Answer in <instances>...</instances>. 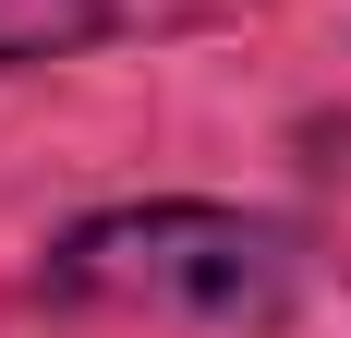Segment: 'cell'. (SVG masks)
<instances>
[{
  "mask_svg": "<svg viewBox=\"0 0 351 338\" xmlns=\"http://www.w3.org/2000/svg\"><path fill=\"white\" fill-rule=\"evenodd\" d=\"M49 302H97V314H170V326H218V338H267L291 314V254L267 218L230 205H121L49 242Z\"/></svg>",
  "mask_w": 351,
  "mask_h": 338,
  "instance_id": "1",
  "label": "cell"
},
{
  "mask_svg": "<svg viewBox=\"0 0 351 338\" xmlns=\"http://www.w3.org/2000/svg\"><path fill=\"white\" fill-rule=\"evenodd\" d=\"M109 25V0H0V61H61Z\"/></svg>",
  "mask_w": 351,
  "mask_h": 338,
  "instance_id": "2",
  "label": "cell"
},
{
  "mask_svg": "<svg viewBox=\"0 0 351 338\" xmlns=\"http://www.w3.org/2000/svg\"><path fill=\"white\" fill-rule=\"evenodd\" d=\"M303 181H315V230H327V254L351 266V121L303 133Z\"/></svg>",
  "mask_w": 351,
  "mask_h": 338,
  "instance_id": "3",
  "label": "cell"
}]
</instances>
